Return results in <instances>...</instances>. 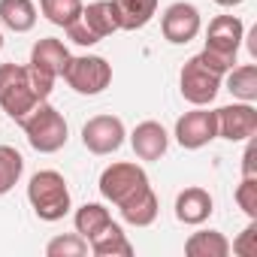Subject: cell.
<instances>
[{
	"label": "cell",
	"mask_w": 257,
	"mask_h": 257,
	"mask_svg": "<svg viewBox=\"0 0 257 257\" xmlns=\"http://www.w3.org/2000/svg\"><path fill=\"white\" fill-rule=\"evenodd\" d=\"M55 79L43 76L31 64H0V109L13 121H25L43 100H49Z\"/></svg>",
	"instance_id": "cell-1"
},
{
	"label": "cell",
	"mask_w": 257,
	"mask_h": 257,
	"mask_svg": "<svg viewBox=\"0 0 257 257\" xmlns=\"http://www.w3.org/2000/svg\"><path fill=\"white\" fill-rule=\"evenodd\" d=\"M28 203L31 209L37 212L40 221H61L73 200H70V188H67V179L58 173V170H40L31 176L28 182Z\"/></svg>",
	"instance_id": "cell-2"
},
{
	"label": "cell",
	"mask_w": 257,
	"mask_h": 257,
	"mask_svg": "<svg viewBox=\"0 0 257 257\" xmlns=\"http://www.w3.org/2000/svg\"><path fill=\"white\" fill-rule=\"evenodd\" d=\"M22 127H25V137H28L31 149L40 152V155H55V152H61V149L67 146V140H70L67 118H64L52 103H46V100L22 121Z\"/></svg>",
	"instance_id": "cell-3"
},
{
	"label": "cell",
	"mask_w": 257,
	"mask_h": 257,
	"mask_svg": "<svg viewBox=\"0 0 257 257\" xmlns=\"http://www.w3.org/2000/svg\"><path fill=\"white\" fill-rule=\"evenodd\" d=\"M61 76L76 94L94 97V94H103L112 85V64L103 55H79V58L70 55Z\"/></svg>",
	"instance_id": "cell-4"
},
{
	"label": "cell",
	"mask_w": 257,
	"mask_h": 257,
	"mask_svg": "<svg viewBox=\"0 0 257 257\" xmlns=\"http://www.w3.org/2000/svg\"><path fill=\"white\" fill-rule=\"evenodd\" d=\"M100 194L103 200L121 206L124 200L137 197L140 191L149 188V176L140 164H131V161H118V164H109L103 173H100Z\"/></svg>",
	"instance_id": "cell-5"
},
{
	"label": "cell",
	"mask_w": 257,
	"mask_h": 257,
	"mask_svg": "<svg viewBox=\"0 0 257 257\" xmlns=\"http://www.w3.org/2000/svg\"><path fill=\"white\" fill-rule=\"evenodd\" d=\"M221 79H224V76H218L215 70H209V67L194 55L191 61H185V67H182V73H179V91H182V97H185L188 103H194V106H209V103L218 97V91H221Z\"/></svg>",
	"instance_id": "cell-6"
},
{
	"label": "cell",
	"mask_w": 257,
	"mask_h": 257,
	"mask_svg": "<svg viewBox=\"0 0 257 257\" xmlns=\"http://www.w3.org/2000/svg\"><path fill=\"white\" fill-rule=\"evenodd\" d=\"M176 143L188 152H197L203 146H209L212 140H218V118L212 109L206 106H197L191 112H185L179 121H176Z\"/></svg>",
	"instance_id": "cell-7"
},
{
	"label": "cell",
	"mask_w": 257,
	"mask_h": 257,
	"mask_svg": "<svg viewBox=\"0 0 257 257\" xmlns=\"http://www.w3.org/2000/svg\"><path fill=\"white\" fill-rule=\"evenodd\" d=\"M124 121L118 115H94L82 124V146L91 155H112L124 146Z\"/></svg>",
	"instance_id": "cell-8"
},
{
	"label": "cell",
	"mask_w": 257,
	"mask_h": 257,
	"mask_svg": "<svg viewBox=\"0 0 257 257\" xmlns=\"http://www.w3.org/2000/svg\"><path fill=\"white\" fill-rule=\"evenodd\" d=\"M203 31V19H200V10L194 4H185V0H179V4L167 7L164 16H161V34L167 43L173 46H188L191 40H197Z\"/></svg>",
	"instance_id": "cell-9"
},
{
	"label": "cell",
	"mask_w": 257,
	"mask_h": 257,
	"mask_svg": "<svg viewBox=\"0 0 257 257\" xmlns=\"http://www.w3.org/2000/svg\"><path fill=\"white\" fill-rule=\"evenodd\" d=\"M218 118V137L227 143H245L257 134V109L254 103H230L215 109Z\"/></svg>",
	"instance_id": "cell-10"
},
{
	"label": "cell",
	"mask_w": 257,
	"mask_h": 257,
	"mask_svg": "<svg viewBox=\"0 0 257 257\" xmlns=\"http://www.w3.org/2000/svg\"><path fill=\"white\" fill-rule=\"evenodd\" d=\"M242 40H245V25H242L236 16H215V19L209 22L206 49H212V52H218V55L236 58Z\"/></svg>",
	"instance_id": "cell-11"
},
{
	"label": "cell",
	"mask_w": 257,
	"mask_h": 257,
	"mask_svg": "<svg viewBox=\"0 0 257 257\" xmlns=\"http://www.w3.org/2000/svg\"><path fill=\"white\" fill-rule=\"evenodd\" d=\"M131 146H134V155L140 161H161L170 149V134L164 131L161 121H143L134 127Z\"/></svg>",
	"instance_id": "cell-12"
},
{
	"label": "cell",
	"mask_w": 257,
	"mask_h": 257,
	"mask_svg": "<svg viewBox=\"0 0 257 257\" xmlns=\"http://www.w3.org/2000/svg\"><path fill=\"white\" fill-rule=\"evenodd\" d=\"M212 212H215V200H212V194H209L206 188L191 185V188H185V191L176 197V218H179L182 224H188V227L206 224Z\"/></svg>",
	"instance_id": "cell-13"
},
{
	"label": "cell",
	"mask_w": 257,
	"mask_h": 257,
	"mask_svg": "<svg viewBox=\"0 0 257 257\" xmlns=\"http://www.w3.org/2000/svg\"><path fill=\"white\" fill-rule=\"evenodd\" d=\"M67 61H70V49L61 43V40H55V37H46V40H37L34 43V49H31V67L34 70H40L43 76H49V79H61V73H64V67H67Z\"/></svg>",
	"instance_id": "cell-14"
},
{
	"label": "cell",
	"mask_w": 257,
	"mask_h": 257,
	"mask_svg": "<svg viewBox=\"0 0 257 257\" xmlns=\"http://www.w3.org/2000/svg\"><path fill=\"white\" fill-rule=\"evenodd\" d=\"M118 31H143L158 16V0H112Z\"/></svg>",
	"instance_id": "cell-15"
},
{
	"label": "cell",
	"mask_w": 257,
	"mask_h": 257,
	"mask_svg": "<svg viewBox=\"0 0 257 257\" xmlns=\"http://www.w3.org/2000/svg\"><path fill=\"white\" fill-rule=\"evenodd\" d=\"M118 212H121V218L131 224V227H149V224L158 221L161 203H158V197H155V191H152V185H149V188L140 191L137 197L124 200V203L118 206Z\"/></svg>",
	"instance_id": "cell-16"
},
{
	"label": "cell",
	"mask_w": 257,
	"mask_h": 257,
	"mask_svg": "<svg viewBox=\"0 0 257 257\" xmlns=\"http://www.w3.org/2000/svg\"><path fill=\"white\" fill-rule=\"evenodd\" d=\"M88 248H91V254H97V257H131V254H134L131 239H127V233H124L115 221H109L100 233H94V236L88 239Z\"/></svg>",
	"instance_id": "cell-17"
},
{
	"label": "cell",
	"mask_w": 257,
	"mask_h": 257,
	"mask_svg": "<svg viewBox=\"0 0 257 257\" xmlns=\"http://www.w3.org/2000/svg\"><path fill=\"white\" fill-rule=\"evenodd\" d=\"M37 7L34 0H0V25L16 31V34H28L37 28Z\"/></svg>",
	"instance_id": "cell-18"
},
{
	"label": "cell",
	"mask_w": 257,
	"mask_h": 257,
	"mask_svg": "<svg viewBox=\"0 0 257 257\" xmlns=\"http://www.w3.org/2000/svg\"><path fill=\"white\" fill-rule=\"evenodd\" d=\"M188 257H227L230 254V239L221 230H200L191 233L185 242Z\"/></svg>",
	"instance_id": "cell-19"
},
{
	"label": "cell",
	"mask_w": 257,
	"mask_h": 257,
	"mask_svg": "<svg viewBox=\"0 0 257 257\" xmlns=\"http://www.w3.org/2000/svg\"><path fill=\"white\" fill-rule=\"evenodd\" d=\"M100 40L112 37L118 31V19H115V7H112V0H94V4L82 7V16H79Z\"/></svg>",
	"instance_id": "cell-20"
},
{
	"label": "cell",
	"mask_w": 257,
	"mask_h": 257,
	"mask_svg": "<svg viewBox=\"0 0 257 257\" xmlns=\"http://www.w3.org/2000/svg\"><path fill=\"white\" fill-rule=\"evenodd\" d=\"M227 76V91L242 100V103H254L257 100V67L254 64H242V67H233Z\"/></svg>",
	"instance_id": "cell-21"
},
{
	"label": "cell",
	"mask_w": 257,
	"mask_h": 257,
	"mask_svg": "<svg viewBox=\"0 0 257 257\" xmlns=\"http://www.w3.org/2000/svg\"><path fill=\"white\" fill-rule=\"evenodd\" d=\"M109 221H112V215H109V209H106L103 203H85V206H79L76 215H73L76 233L85 236V239H91L94 233H100Z\"/></svg>",
	"instance_id": "cell-22"
},
{
	"label": "cell",
	"mask_w": 257,
	"mask_h": 257,
	"mask_svg": "<svg viewBox=\"0 0 257 257\" xmlns=\"http://www.w3.org/2000/svg\"><path fill=\"white\" fill-rule=\"evenodd\" d=\"M82 0H40V13L55 25V28H70L82 16Z\"/></svg>",
	"instance_id": "cell-23"
},
{
	"label": "cell",
	"mask_w": 257,
	"mask_h": 257,
	"mask_svg": "<svg viewBox=\"0 0 257 257\" xmlns=\"http://www.w3.org/2000/svg\"><path fill=\"white\" fill-rule=\"evenodd\" d=\"M25 173V158L13 146H0V197L10 194Z\"/></svg>",
	"instance_id": "cell-24"
},
{
	"label": "cell",
	"mask_w": 257,
	"mask_h": 257,
	"mask_svg": "<svg viewBox=\"0 0 257 257\" xmlns=\"http://www.w3.org/2000/svg\"><path fill=\"white\" fill-rule=\"evenodd\" d=\"M91 248H88V239L79 236V233H67V236H55L49 245H46V254L49 257H85Z\"/></svg>",
	"instance_id": "cell-25"
},
{
	"label": "cell",
	"mask_w": 257,
	"mask_h": 257,
	"mask_svg": "<svg viewBox=\"0 0 257 257\" xmlns=\"http://www.w3.org/2000/svg\"><path fill=\"white\" fill-rule=\"evenodd\" d=\"M236 203H239V209L248 215V221L257 218V176H254V179H251V176H242V182H239V188H236Z\"/></svg>",
	"instance_id": "cell-26"
},
{
	"label": "cell",
	"mask_w": 257,
	"mask_h": 257,
	"mask_svg": "<svg viewBox=\"0 0 257 257\" xmlns=\"http://www.w3.org/2000/svg\"><path fill=\"white\" fill-rule=\"evenodd\" d=\"M230 251L239 254V257H254V254H257V218L230 242Z\"/></svg>",
	"instance_id": "cell-27"
},
{
	"label": "cell",
	"mask_w": 257,
	"mask_h": 257,
	"mask_svg": "<svg viewBox=\"0 0 257 257\" xmlns=\"http://www.w3.org/2000/svg\"><path fill=\"white\" fill-rule=\"evenodd\" d=\"M64 31H67V40H73L76 46H97V43H100V37H97V34H94L82 19H79V22H73V25H70V28H64Z\"/></svg>",
	"instance_id": "cell-28"
},
{
	"label": "cell",
	"mask_w": 257,
	"mask_h": 257,
	"mask_svg": "<svg viewBox=\"0 0 257 257\" xmlns=\"http://www.w3.org/2000/svg\"><path fill=\"white\" fill-rule=\"evenodd\" d=\"M248 146H245V155H242V176H257V143H254V137L251 140H245Z\"/></svg>",
	"instance_id": "cell-29"
},
{
	"label": "cell",
	"mask_w": 257,
	"mask_h": 257,
	"mask_svg": "<svg viewBox=\"0 0 257 257\" xmlns=\"http://www.w3.org/2000/svg\"><path fill=\"white\" fill-rule=\"evenodd\" d=\"M218 7H224V10H233V7H239V4H245V0H215Z\"/></svg>",
	"instance_id": "cell-30"
},
{
	"label": "cell",
	"mask_w": 257,
	"mask_h": 257,
	"mask_svg": "<svg viewBox=\"0 0 257 257\" xmlns=\"http://www.w3.org/2000/svg\"><path fill=\"white\" fill-rule=\"evenodd\" d=\"M0 49H4V31H0Z\"/></svg>",
	"instance_id": "cell-31"
}]
</instances>
